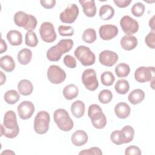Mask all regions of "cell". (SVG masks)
Returning <instances> with one entry per match:
<instances>
[{
	"mask_svg": "<svg viewBox=\"0 0 155 155\" xmlns=\"http://www.w3.org/2000/svg\"><path fill=\"white\" fill-rule=\"evenodd\" d=\"M19 132L16 113L13 110L7 111L4 116L3 124L1 125V135L10 139L16 137Z\"/></svg>",
	"mask_w": 155,
	"mask_h": 155,
	"instance_id": "obj_1",
	"label": "cell"
},
{
	"mask_svg": "<svg viewBox=\"0 0 155 155\" xmlns=\"http://www.w3.org/2000/svg\"><path fill=\"white\" fill-rule=\"evenodd\" d=\"M73 46V41L71 39H61L56 45L51 47L47 50V58L50 61H58L63 54L71 50Z\"/></svg>",
	"mask_w": 155,
	"mask_h": 155,
	"instance_id": "obj_2",
	"label": "cell"
},
{
	"mask_svg": "<svg viewBox=\"0 0 155 155\" xmlns=\"http://www.w3.org/2000/svg\"><path fill=\"white\" fill-rule=\"evenodd\" d=\"M88 116L90 118L91 124L94 128L102 129L105 127L107 117L99 105L97 104L90 105L88 110Z\"/></svg>",
	"mask_w": 155,
	"mask_h": 155,
	"instance_id": "obj_3",
	"label": "cell"
},
{
	"mask_svg": "<svg viewBox=\"0 0 155 155\" xmlns=\"http://www.w3.org/2000/svg\"><path fill=\"white\" fill-rule=\"evenodd\" d=\"M53 118L54 122L62 131H69L73 128V121L65 109L58 108L56 110L53 114Z\"/></svg>",
	"mask_w": 155,
	"mask_h": 155,
	"instance_id": "obj_4",
	"label": "cell"
},
{
	"mask_svg": "<svg viewBox=\"0 0 155 155\" xmlns=\"http://www.w3.org/2000/svg\"><path fill=\"white\" fill-rule=\"evenodd\" d=\"M75 57L83 66H90L94 64L96 56L90 48L85 45L78 47L74 52Z\"/></svg>",
	"mask_w": 155,
	"mask_h": 155,
	"instance_id": "obj_5",
	"label": "cell"
},
{
	"mask_svg": "<svg viewBox=\"0 0 155 155\" xmlns=\"http://www.w3.org/2000/svg\"><path fill=\"white\" fill-rule=\"evenodd\" d=\"M50 121V114L45 111H39L35 116L34 120V130L39 134L46 133L49 129Z\"/></svg>",
	"mask_w": 155,
	"mask_h": 155,
	"instance_id": "obj_6",
	"label": "cell"
},
{
	"mask_svg": "<svg viewBox=\"0 0 155 155\" xmlns=\"http://www.w3.org/2000/svg\"><path fill=\"white\" fill-rule=\"evenodd\" d=\"M82 81L85 87L90 91L96 90L99 86L96 73L93 68L85 70L82 75Z\"/></svg>",
	"mask_w": 155,
	"mask_h": 155,
	"instance_id": "obj_7",
	"label": "cell"
},
{
	"mask_svg": "<svg viewBox=\"0 0 155 155\" xmlns=\"http://www.w3.org/2000/svg\"><path fill=\"white\" fill-rule=\"evenodd\" d=\"M47 74L48 81L54 84H61L66 78L65 71L56 65H50L47 70Z\"/></svg>",
	"mask_w": 155,
	"mask_h": 155,
	"instance_id": "obj_8",
	"label": "cell"
},
{
	"mask_svg": "<svg viewBox=\"0 0 155 155\" xmlns=\"http://www.w3.org/2000/svg\"><path fill=\"white\" fill-rule=\"evenodd\" d=\"M40 36L42 41L47 43H51L56 39V33L54 26L50 22H44L39 28Z\"/></svg>",
	"mask_w": 155,
	"mask_h": 155,
	"instance_id": "obj_9",
	"label": "cell"
},
{
	"mask_svg": "<svg viewBox=\"0 0 155 155\" xmlns=\"http://www.w3.org/2000/svg\"><path fill=\"white\" fill-rule=\"evenodd\" d=\"M78 15V7L76 4H71L60 13L59 19L64 23L71 24L76 20Z\"/></svg>",
	"mask_w": 155,
	"mask_h": 155,
	"instance_id": "obj_10",
	"label": "cell"
},
{
	"mask_svg": "<svg viewBox=\"0 0 155 155\" xmlns=\"http://www.w3.org/2000/svg\"><path fill=\"white\" fill-rule=\"evenodd\" d=\"M120 25L122 31L128 35H132L137 32L139 30L138 22L128 15H125L120 19Z\"/></svg>",
	"mask_w": 155,
	"mask_h": 155,
	"instance_id": "obj_11",
	"label": "cell"
},
{
	"mask_svg": "<svg viewBox=\"0 0 155 155\" xmlns=\"http://www.w3.org/2000/svg\"><path fill=\"white\" fill-rule=\"evenodd\" d=\"M154 67H139L134 72V78L140 83L151 81L154 77Z\"/></svg>",
	"mask_w": 155,
	"mask_h": 155,
	"instance_id": "obj_12",
	"label": "cell"
},
{
	"mask_svg": "<svg viewBox=\"0 0 155 155\" xmlns=\"http://www.w3.org/2000/svg\"><path fill=\"white\" fill-rule=\"evenodd\" d=\"M34 104L28 101H24L18 106L17 110L19 117L23 120L30 118L35 112Z\"/></svg>",
	"mask_w": 155,
	"mask_h": 155,
	"instance_id": "obj_13",
	"label": "cell"
},
{
	"mask_svg": "<svg viewBox=\"0 0 155 155\" xmlns=\"http://www.w3.org/2000/svg\"><path fill=\"white\" fill-rule=\"evenodd\" d=\"M117 54L113 51L104 50L101 51L99 56V62L107 67L113 66L118 61Z\"/></svg>",
	"mask_w": 155,
	"mask_h": 155,
	"instance_id": "obj_14",
	"label": "cell"
},
{
	"mask_svg": "<svg viewBox=\"0 0 155 155\" xmlns=\"http://www.w3.org/2000/svg\"><path fill=\"white\" fill-rule=\"evenodd\" d=\"M118 28L111 24H105L100 27L99 34L100 38L104 41L111 40L115 38L118 34Z\"/></svg>",
	"mask_w": 155,
	"mask_h": 155,
	"instance_id": "obj_15",
	"label": "cell"
},
{
	"mask_svg": "<svg viewBox=\"0 0 155 155\" xmlns=\"http://www.w3.org/2000/svg\"><path fill=\"white\" fill-rule=\"evenodd\" d=\"M88 139V135L85 131L82 130H76L73 133L71 137L72 143L76 147H81L85 145Z\"/></svg>",
	"mask_w": 155,
	"mask_h": 155,
	"instance_id": "obj_16",
	"label": "cell"
},
{
	"mask_svg": "<svg viewBox=\"0 0 155 155\" xmlns=\"http://www.w3.org/2000/svg\"><path fill=\"white\" fill-rule=\"evenodd\" d=\"M84 13L89 18L94 17L96 13V7L94 0H79Z\"/></svg>",
	"mask_w": 155,
	"mask_h": 155,
	"instance_id": "obj_17",
	"label": "cell"
},
{
	"mask_svg": "<svg viewBox=\"0 0 155 155\" xmlns=\"http://www.w3.org/2000/svg\"><path fill=\"white\" fill-rule=\"evenodd\" d=\"M122 48L127 51L134 49L138 44L137 38L133 35H124L120 41Z\"/></svg>",
	"mask_w": 155,
	"mask_h": 155,
	"instance_id": "obj_18",
	"label": "cell"
},
{
	"mask_svg": "<svg viewBox=\"0 0 155 155\" xmlns=\"http://www.w3.org/2000/svg\"><path fill=\"white\" fill-rule=\"evenodd\" d=\"M130 107L125 102H119L115 106V114L120 119H125L128 117L130 114Z\"/></svg>",
	"mask_w": 155,
	"mask_h": 155,
	"instance_id": "obj_19",
	"label": "cell"
},
{
	"mask_svg": "<svg viewBox=\"0 0 155 155\" xmlns=\"http://www.w3.org/2000/svg\"><path fill=\"white\" fill-rule=\"evenodd\" d=\"M7 39L11 45L18 46L22 42V35L21 33L16 30L9 31L7 33Z\"/></svg>",
	"mask_w": 155,
	"mask_h": 155,
	"instance_id": "obj_20",
	"label": "cell"
},
{
	"mask_svg": "<svg viewBox=\"0 0 155 155\" xmlns=\"http://www.w3.org/2000/svg\"><path fill=\"white\" fill-rule=\"evenodd\" d=\"M18 90L19 93L23 96L31 94L33 90L32 83L27 79H22L18 84Z\"/></svg>",
	"mask_w": 155,
	"mask_h": 155,
	"instance_id": "obj_21",
	"label": "cell"
},
{
	"mask_svg": "<svg viewBox=\"0 0 155 155\" xmlns=\"http://www.w3.org/2000/svg\"><path fill=\"white\" fill-rule=\"evenodd\" d=\"M85 104L80 100L74 101L71 105V113L76 118L82 117L85 113Z\"/></svg>",
	"mask_w": 155,
	"mask_h": 155,
	"instance_id": "obj_22",
	"label": "cell"
},
{
	"mask_svg": "<svg viewBox=\"0 0 155 155\" xmlns=\"http://www.w3.org/2000/svg\"><path fill=\"white\" fill-rule=\"evenodd\" d=\"M0 66L5 71L12 72L15 68V62L12 56L5 55L1 58Z\"/></svg>",
	"mask_w": 155,
	"mask_h": 155,
	"instance_id": "obj_23",
	"label": "cell"
},
{
	"mask_svg": "<svg viewBox=\"0 0 155 155\" xmlns=\"http://www.w3.org/2000/svg\"><path fill=\"white\" fill-rule=\"evenodd\" d=\"M145 98V93L144 91L139 88L133 90L130 93L128 99L129 102L133 105H137L141 102Z\"/></svg>",
	"mask_w": 155,
	"mask_h": 155,
	"instance_id": "obj_24",
	"label": "cell"
},
{
	"mask_svg": "<svg viewBox=\"0 0 155 155\" xmlns=\"http://www.w3.org/2000/svg\"><path fill=\"white\" fill-rule=\"evenodd\" d=\"M30 14H27L24 12L19 11L16 12L13 17L15 24L20 27H24L27 25L29 21Z\"/></svg>",
	"mask_w": 155,
	"mask_h": 155,
	"instance_id": "obj_25",
	"label": "cell"
},
{
	"mask_svg": "<svg viewBox=\"0 0 155 155\" xmlns=\"http://www.w3.org/2000/svg\"><path fill=\"white\" fill-rule=\"evenodd\" d=\"M62 93L66 99L72 100L78 96L79 94V89L76 85L70 84L64 87Z\"/></svg>",
	"mask_w": 155,
	"mask_h": 155,
	"instance_id": "obj_26",
	"label": "cell"
},
{
	"mask_svg": "<svg viewBox=\"0 0 155 155\" xmlns=\"http://www.w3.org/2000/svg\"><path fill=\"white\" fill-rule=\"evenodd\" d=\"M99 14L101 19L102 20H109L113 17L114 9L110 5H103L100 7Z\"/></svg>",
	"mask_w": 155,
	"mask_h": 155,
	"instance_id": "obj_27",
	"label": "cell"
},
{
	"mask_svg": "<svg viewBox=\"0 0 155 155\" xmlns=\"http://www.w3.org/2000/svg\"><path fill=\"white\" fill-rule=\"evenodd\" d=\"M32 52L28 48H23L18 53V60L21 65H27L31 60Z\"/></svg>",
	"mask_w": 155,
	"mask_h": 155,
	"instance_id": "obj_28",
	"label": "cell"
},
{
	"mask_svg": "<svg viewBox=\"0 0 155 155\" xmlns=\"http://www.w3.org/2000/svg\"><path fill=\"white\" fill-rule=\"evenodd\" d=\"M4 99L6 103L13 105L19 101L20 99V95L17 91L15 90H10L5 93Z\"/></svg>",
	"mask_w": 155,
	"mask_h": 155,
	"instance_id": "obj_29",
	"label": "cell"
},
{
	"mask_svg": "<svg viewBox=\"0 0 155 155\" xmlns=\"http://www.w3.org/2000/svg\"><path fill=\"white\" fill-rule=\"evenodd\" d=\"M114 71L118 78H125L129 74L130 68L126 63H120L116 65Z\"/></svg>",
	"mask_w": 155,
	"mask_h": 155,
	"instance_id": "obj_30",
	"label": "cell"
},
{
	"mask_svg": "<svg viewBox=\"0 0 155 155\" xmlns=\"http://www.w3.org/2000/svg\"><path fill=\"white\" fill-rule=\"evenodd\" d=\"M114 89L117 93L125 94L130 90V84L125 79H119L116 82Z\"/></svg>",
	"mask_w": 155,
	"mask_h": 155,
	"instance_id": "obj_31",
	"label": "cell"
},
{
	"mask_svg": "<svg viewBox=\"0 0 155 155\" xmlns=\"http://www.w3.org/2000/svg\"><path fill=\"white\" fill-rule=\"evenodd\" d=\"M82 40L88 44H91L94 42L97 38L96 31L91 28H87L83 32L82 36Z\"/></svg>",
	"mask_w": 155,
	"mask_h": 155,
	"instance_id": "obj_32",
	"label": "cell"
},
{
	"mask_svg": "<svg viewBox=\"0 0 155 155\" xmlns=\"http://www.w3.org/2000/svg\"><path fill=\"white\" fill-rule=\"evenodd\" d=\"M25 43L30 47H35L38 44L37 36L33 31H27L25 36Z\"/></svg>",
	"mask_w": 155,
	"mask_h": 155,
	"instance_id": "obj_33",
	"label": "cell"
},
{
	"mask_svg": "<svg viewBox=\"0 0 155 155\" xmlns=\"http://www.w3.org/2000/svg\"><path fill=\"white\" fill-rule=\"evenodd\" d=\"M110 139L116 145H122L125 143V137L122 130L113 131L110 135Z\"/></svg>",
	"mask_w": 155,
	"mask_h": 155,
	"instance_id": "obj_34",
	"label": "cell"
},
{
	"mask_svg": "<svg viewBox=\"0 0 155 155\" xmlns=\"http://www.w3.org/2000/svg\"><path fill=\"white\" fill-rule=\"evenodd\" d=\"M101 81L104 85L110 86L114 82L115 78L111 71H106L101 75Z\"/></svg>",
	"mask_w": 155,
	"mask_h": 155,
	"instance_id": "obj_35",
	"label": "cell"
},
{
	"mask_svg": "<svg viewBox=\"0 0 155 155\" xmlns=\"http://www.w3.org/2000/svg\"><path fill=\"white\" fill-rule=\"evenodd\" d=\"M113 99V93L109 90H103L100 91L98 95V100L102 104L109 103Z\"/></svg>",
	"mask_w": 155,
	"mask_h": 155,
	"instance_id": "obj_36",
	"label": "cell"
},
{
	"mask_svg": "<svg viewBox=\"0 0 155 155\" xmlns=\"http://www.w3.org/2000/svg\"><path fill=\"white\" fill-rule=\"evenodd\" d=\"M121 130L124 134L125 143H128L133 140L134 136V130L132 127L130 125H126Z\"/></svg>",
	"mask_w": 155,
	"mask_h": 155,
	"instance_id": "obj_37",
	"label": "cell"
},
{
	"mask_svg": "<svg viewBox=\"0 0 155 155\" xmlns=\"http://www.w3.org/2000/svg\"><path fill=\"white\" fill-rule=\"evenodd\" d=\"M145 8V5L142 3L137 2L133 5L131 11L134 16L136 17H140L143 15Z\"/></svg>",
	"mask_w": 155,
	"mask_h": 155,
	"instance_id": "obj_38",
	"label": "cell"
},
{
	"mask_svg": "<svg viewBox=\"0 0 155 155\" xmlns=\"http://www.w3.org/2000/svg\"><path fill=\"white\" fill-rule=\"evenodd\" d=\"M59 34L62 36H71L74 35V29L70 25H60L58 28Z\"/></svg>",
	"mask_w": 155,
	"mask_h": 155,
	"instance_id": "obj_39",
	"label": "cell"
},
{
	"mask_svg": "<svg viewBox=\"0 0 155 155\" xmlns=\"http://www.w3.org/2000/svg\"><path fill=\"white\" fill-rule=\"evenodd\" d=\"M145 42L147 45L154 49L155 48V33L154 31H150L145 38Z\"/></svg>",
	"mask_w": 155,
	"mask_h": 155,
	"instance_id": "obj_40",
	"label": "cell"
},
{
	"mask_svg": "<svg viewBox=\"0 0 155 155\" xmlns=\"http://www.w3.org/2000/svg\"><path fill=\"white\" fill-rule=\"evenodd\" d=\"M64 64L68 68H74L76 67V61L74 58L70 54H67L64 56L63 59Z\"/></svg>",
	"mask_w": 155,
	"mask_h": 155,
	"instance_id": "obj_41",
	"label": "cell"
},
{
	"mask_svg": "<svg viewBox=\"0 0 155 155\" xmlns=\"http://www.w3.org/2000/svg\"><path fill=\"white\" fill-rule=\"evenodd\" d=\"M79 154H95V155H101L102 154V152L101 150L98 147H91L88 150H84L79 153Z\"/></svg>",
	"mask_w": 155,
	"mask_h": 155,
	"instance_id": "obj_42",
	"label": "cell"
},
{
	"mask_svg": "<svg viewBox=\"0 0 155 155\" xmlns=\"http://www.w3.org/2000/svg\"><path fill=\"white\" fill-rule=\"evenodd\" d=\"M37 23L38 22L36 18L34 16L30 15L29 21L27 25L24 27V28L27 31H33L36 27Z\"/></svg>",
	"mask_w": 155,
	"mask_h": 155,
	"instance_id": "obj_43",
	"label": "cell"
},
{
	"mask_svg": "<svg viewBox=\"0 0 155 155\" xmlns=\"http://www.w3.org/2000/svg\"><path fill=\"white\" fill-rule=\"evenodd\" d=\"M125 154L126 155H140L142 152L138 147L135 145H131L125 149Z\"/></svg>",
	"mask_w": 155,
	"mask_h": 155,
	"instance_id": "obj_44",
	"label": "cell"
},
{
	"mask_svg": "<svg viewBox=\"0 0 155 155\" xmlns=\"http://www.w3.org/2000/svg\"><path fill=\"white\" fill-rule=\"evenodd\" d=\"M40 3L41 5L46 8V9H50L53 8L56 4L55 0H42L40 1Z\"/></svg>",
	"mask_w": 155,
	"mask_h": 155,
	"instance_id": "obj_45",
	"label": "cell"
},
{
	"mask_svg": "<svg viewBox=\"0 0 155 155\" xmlns=\"http://www.w3.org/2000/svg\"><path fill=\"white\" fill-rule=\"evenodd\" d=\"M114 3L119 8H125L128 7L132 2L131 0H114Z\"/></svg>",
	"mask_w": 155,
	"mask_h": 155,
	"instance_id": "obj_46",
	"label": "cell"
},
{
	"mask_svg": "<svg viewBox=\"0 0 155 155\" xmlns=\"http://www.w3.org/2000/svg\"><path fill=\"white\" fill-rule=\"evenodd\" d=\"M7 50V45L3 39H1V48H0V53L2 54L4 52H5Z\"/></svg>",
	"mask_w": 155,
	"mask_h": 155,
	"instance_id": "obj_47",
	"label": "cell"
},
{
	"mask_svg": "<svg viewBox=\"0 0 155 155\" xmlns=\"http://www.w3.org/2000/svg\"><path fill=\"white\" fill-rule=\"evenodd\" d=\"M154 15L149 21V26L151 29V31H154Z\"/></svg>",
	"mask_w": 155,
	"mask_h": 155,
	"instance_id": "obj_48",
	"label": "cell"
},
{
	"mask_svg": "<svg viewBox=\"0 0 155 155\" xmlns=\"http://www.w3.org/2000/svg\"><path fill=\"white\" fill-rule=\"evenodd\" d=\"M0 73H1V83H0V85H2L6 81V76L2 71H1Z\"/></svg>",
	"mask_w": 155,
	"mask_h": 155,
	"instance_id": "obj_49",
	"label": "cell"
},
{
	"mask_svg": "<svg viewBox=\"0 0 155 155\" xmlns=\"http://www.w3.org/2000/svg\"><path fill=\"white\" fill-rule=\"evenodd\" d=\"M1 154H15V153L13 151H12V150H6L2 151Z\"/></svg>",
	"mask_w": 155,
	"mask_h": 155,
	"instance_id": "obj_50",
	"label": "cell"
}]
</instances>
